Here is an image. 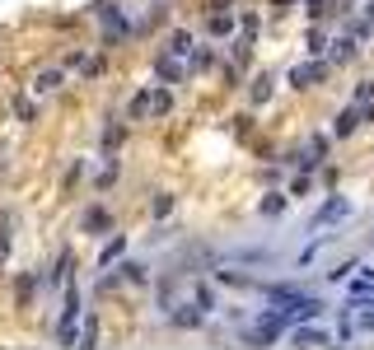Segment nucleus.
Listing matches in <instances>:
<instances>
[{"label": "nucleus", "instance_id": "nucleus-1", "mask_svg": "<svg viewBox=\"0 0 374 350\" xmlns=\"http://www.w3.org/2000/svg\"><path fill=\"white\" fill-rule=\"evenodd\" d=\"M318 79H327V61L295 66V70H290V84H295V89H309V84H318Z\"/></svg>", "mask_w": 374, "mask_h": 350}, {"label": "nucleus", "instance_id": "nucleus-4", "mask_svg": "<svg viewBox=\"0 0 374 350\" xmlns=\"http://www.w3.org/2000/svg\"><path fill=\"white\" fill-rule=\"evenodd\" d=\"M360 117H365V112H360V103H351L342 112V117H337V122H332V131H337V136H351V131H356L360 126Z\"/></svg>", "mask_w": 374, "mask_h": 350}, {"label": "nucleus", "instance_id": "nucleus-15", "mask_svg": "<svg viewBox=\"0 0 374 350\" xmlns=\"http://www.w3.org/2000/svg\"><path fill=\"white\" fill-rule=\"evenodd\" d=\"M262 211H267V215H280V211H285V201L271 197V201H262Z\"/></svg>", "mask_w": 374, "mask_h": 350}, {"label": "nucleus", "instance_id": "nucleus-10", "mask_svg": "<svg viewBox=\"0 0 374 350\" xmlns=\"http://www.w3.org/2000/svg\"><path fill=\"white\" fill-rule=\"evenodd\" d=\"M356 103H374V79H360L356 84Z\"/></svg>", "mask_w": 374, "mask_h": 350}, {"label": "nucleus", "instance_id": "nucleus-13", "mask_svg": "<svg viewBox=\"0 0 374 350\" xmlns=\"http://www.w3.org/2000/svg\"><path fill=\"white\" fill-rule=\"evenodd\" d=\"M84 225H89V229H103L108 220H103V211H89V215H84Z\"/></svg>", "mask_w": 374, "mask_h": 350}, {"label": "nucleus", "instance_id": "nucleus-8", "mask_svg": "<svg viewBox=\"0 0 374 350\" xmlns=\"http://www.w3.org/2000/svg\"><path fill=\"white\" fill-rule=\"evenodd\" d=\"M351 56H356V43H351V38L332 43V61H351Z\"/></svg>", "mask_w": 374, "mask_h": 350}, {"label": "nucleus", "instance_id": "nucleus-11", "mask_svg": "<svg viewBox=\"0 0 374 350\" xmlns=\"http://www.w3.org/2000/svg\"><path fill=\"white\" fill-rule=\"evenodd\" d=\"M94 336H98V322H84V332H80V346H94Z\"/></svg>", "mask_w": 374, "mask_h": 350}, {"label": "nucleus", "instance_id": "nucleus-9", "mask_svg": "<svg viewBox=\"0 0 374 350\" xmlns=\"http://www.w3.org/2000/svg\"><path fill=\"white\" fill-rule=\"evenodd\" d=\"M169 52H173V56H192V38H187V33H173Z\"/></svg>", "mask_w": 374, "mask_h": 350}, {"label": "nucleus", "instance_id": "nucleus-2", "mask_svg": "<svg viewBox=\"0 0 374 350\" xmlns=\"http://www.w3.org/2000/svg\"><path fill=\"white\" fill-rule=\"evenodd\" d=\"M145 107H150L155 117H164V112H169V107H173L169 89H150V93H140V98H136V112H145Z\"/></svg>", "mask_w": 374, "mask_h": 350}, {"label": "nucleus", "instance_id": "nucleus-12", "mask_svg": "<svg viewBox=\"0 0 374 350\" xmlns=\"http://www.w3.org/2000/svg\"><path fill=\"white\" fill-rule=\"evenodd\" d=\"M267 93H271V79H267V75L253 79V98H267Z\"/></svg>", "mask_w": 374, "mask_h": 350}, {"label": "nucleus", "instance_id": "nucleus-6", "mask_svg": "<svg viewBox=\"0 0 374 350\" xmlns=\"http://www.w3.org/2000/svg\"><path fill=\"white\" fill-rule=\"evenodd\" d=\"M346 215H351V201H327L318 211V225H332V220H346Z\"/></svg>", "mask_w": 374, "mask_h": 350}, {"label": "nucleus", "instance_id": "nucleus-3", "mask_svg": "<svg viewBox=\"0 0 374 350\" xmlns=\"http://www.w3.org/2000/svg\"><path fill=\"white\" fill-rule=\"evenodd\" d=\"M75 318H80V294L70 289V299H66V318H61V327H57V336H61V341H70V336H75Z\"/></svg>", "mask_w": 374, "mask_h": 350}, {"label": "nucleus", "instance_id": "nucleus-7", "mask_svg": "<svg viewBox=\"0 0 374 350\" xmlns=\"http://www.w3.org/2000/svg\"><path fill=\"white\" fill-rule=\"evenodd\" d=\"M57 84H61V70H43V75L33 79V89H38V93H47V89H57Z\"/></svg>", "mask_w": 374, "mask_h": 350}, {"label": "nucleus", "instance_id": "nucleus-14", "mask_svg": "<svg viewBox=\"0 0 374 350\" xmlns=\"http://www.w3.org/2000/svg\"><path fill=\"white\" fill-rule=\"evenodd\" d=\"M122 248H126V243H122V238H112V243H108V248H103V261H112V257H117V252H122Z\"/></svg>", "mask_w": 374, "mask_h": 350}, {"label": "nucleus", "instance_id": "nucleus-5", "mask_svg": "<svg viewBox=\"0 0 374 350\" xmlns=\"http://www.w3.org/2000/svg\"><path fill=\"white\" fill-rule=\"evenodd\" d=\"M290 341H295V346H327L332 336H327L323 327H295V336H290Z\"/></svg>", "mask_w": 374, "mask_h": 350}]
</instances>
